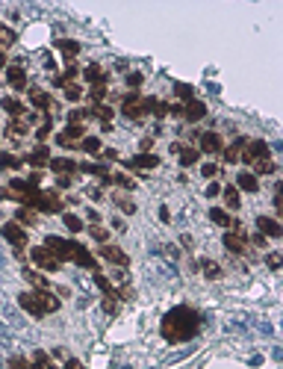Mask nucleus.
I'll use <instances>...</instances> for the list:
<instances>
[{"mask_svg":"<svg viewBox=\"0 0 283 369\" xmlns=\"http://www.w3.org/2000/svg\"><path fill=\"white\" fill-rule=\"evenodd\" d=\"M92 112L89 109H74V112H68V124H80L83 119H89Z\"/></svg>","mask_w":283,"mask_h":369,"instance_id":"obj_45","label":"nucleus"},{"mask_svg":"<svg viewBox=\"0 0 283 369\" xmlns=\"http://www.w3.org/2000/svg\"><path fill=\"white\" fill-rule=\"evenodd\" d=\"M71 257H74L77 266H83V269H94V272H97V260H94L92 254L83 248L80 242H71Z\"/></svg>","mask_w":283,"mask_h":369,"instance_id":"obj_10","label":"nucleus"},{"mask_svg":"<svg viewBox=\"0 0 283 369\" xmlns=\"http://www.w3.org/2000/svg\"><path fill=\"white\" fill-rule=\"evenodd\" d=\"M35 298H38V304H42V310H45V316L59 310V298L53 296V293H47V289H35Z\"/></svg>","mask_w":283,"mask_h":369,"instance_id":"obj_17","label":"nucleus"},{"mask_svg":"<svg viewBox=\"0 0 283 369\" xmlns=\"http://www.w3.org/2000/svg\"><path fill=\"white\" fill-rule=\"evenodd\" d=\"M15 30H12V27H6V24H0V50L3 48H12V45H15Z\"/></svg>","mask_w":283,"mask_h":369,"instance_id":"obj_31","label":"nucleus"},{"mask_svg":"<svg viewBox=\"0 0 283 369\" xmlns=\"http://www.w3.org/2000/svg\"><path fill=\"white\" fill-rule=\"evenodd\" d=\"M30 257H33V263L38 266V269H45V272H59V266H62L45 245H35V248L30 251Z\"/></svg>","mask_w":283,"mask_h":369,"instance_id":"obj_3","label":"nucleus"},{"mask_svg":"<svg viewBox=\"0 0 283 369\" xmlns=\"http://www.w3.org/2000/svg\"><path fill=\"white\" fill-rule=\"evenodd\" d=\"M65 227H68L71 234H80V230H83V222H80L74 213H65Z\"/></svg>","mask_w":283,"mask_h":369,"instance_id":"obj_41","label":"nucleus"},{"mask_svg":"<svg viewBox=\"0 0 283 369\" xmlns=\"http://www.w3.org/2000/svg\"><path fill=\"white\" fill-rule=\"evenodd\" d=\"M200 269H204V275H207V278H218V275H221L218 263H212V260H200Z\"/></svg>","mask_w":283,"mask_h":369,"instance_id":"obj_40","label":"nucleus"},{"mask_svg":"<svg viewBox=\"0 0 283 369\" xmlns=\"http://www.w3.org/2000/svg\"><path fill=\"white\" fill-rule=\"evenodd\" d=\"M80 148L86 151V154H100V148H104V145H100V139H97V136H83Z\"/></svg>","mask_w":283,"mask_h":369,"instance_id":"obj_30","label":"nucleus"},{"mask_svg":"<svg viewBox=\"0 0 283 369\" xmlns=\"http://www.w3.org/2000/svg\"><path fill=\"white\" fill-rule=\"evenodd\" d=\"M3 109L9 112L12 119H21V112H24V104L18 101V98H3Z\"/></svg>","mask_w":283,"mask_h":369,"instance_id":"obj_29","label":"nucleus"},{"mask_svg":"<svg viewBox=\"0 0 283 369\" xmlns=\"http://www.w3.org/2000/svg\"><path fill=\"white\" fill-rule=\"evenodd\" d=\"M257 234H262L266 239H277L283 234V227H280V222L277 219H271V216H257Z\"/></svg>","mask_w":283,"mask_h":369,"instance_id":"obj_9","label":"nucleus"},{"mask_svg":"<svg viewBox=\"0 0 283 369\" xmlns=\"http://www.w3.org/2000/svg\"><path fill=\"white\" fill-rule=\"evenodd\" d=\"M62 89H65V98H68V101H80V98H83L80 86H74V83H65V86H62Z\"/></svg>","mask_w":283,"mask_h":369,"instance_id":"obj_44","label":"nucleus"},{"mask_svg":"<svg viewBox=\"0 0 283 369\" xmlns=\"http://www.w3.org/2000/svg\"><path fill=\"white\" fill-rule=\"evenodd\" d=\"M0 237L6 239V242H12V245H15L18 251L27 245V230H24L18 222H6V225L0 227Z\"/></svg>","mask_w":283,"mask_h":369,"instance_id":"obj_4","label":"nucleus"},{"mask_svg":"<svg viewBox=\"0 0 283 369\" xmlns=\"http://www.w3.org/2000/svg\"><path fill=\"white\" fill-rule=\"evenodd\" d=\"M94 284L100 286V289H104L106 296H115V289H112V284H109V281H106V278H104L100 272H94Z\"/></svg>","mask_w":283,"mask_h":369,"instance_id":"obj_43","label":"nucleus"},{"mask_svg":"<svg viewBox=\"0 0 283 369\" xmlns=\"http://www.w3.org/2000/svg\"><path fill=\"white\" fill-rule=\"evenodd\" d=\"M221 195H224V204H227V210H239L242 198H239V189H236V186H221Z\"/></svg>","mask_w":283,"mask_h":369,"instance_id":"obj_21","label":"nucleus"},{"mask_svg":"<svg viewBox=\"0 0 283 369\" xmlns=\"http://www.w3.org/2000/svg\"><path fill=\"white\" fill-rule=\"evenodd\" d=\"M33 360H35V363H33V369H56L53 363H50V357H47V352H35V355H33Z\"/></svg>","mask_w":283,"mask_h":369,"instance_id":"obj_34","label":"nucleus"},{"mask_svg":"<svg viewBox=\"0 0 283 369\" xmlns=\"http://www.w3.org/2000/svg\"><path fill=\"white\" fill-rule=\"evenodd\" d=\"M200 174H204V178H215V174H218V166H215V163H204V166H200Z\"/></svg>","mask_w":283,"mask_h":369,"instance_id":"obj_49","label":"nucleus"},{"mask_svg":"<svg viewBox=\"0 0 283 369\" xmlns=\"http://www.w3.org/2000/svg\"><path fill=\"white\" fill-rule=\"evenodd\" d=\"M30 101L35 109H50V95H45L42 89H30Z\"/></svg>","mask_w":283,"mask_h":369,"instance_id":"obj_26","label":"nucleus"},{"mask_svg":"<svg viewBox=\"0 0 283 369\" xmlns=\"http://www.w3.org/2000/svg\"><path fill=\"white\" fill-rule=\"evenodd\" d=\"M83 77H86V80H89L92 86H94V83H106V74H104V68H100L97 62H92V65L83 71Z\"/></svg>","mask_w":283,"mask_h":369,"instance_id":"obj_23","label":"nucleus"},{"mask_svg":"<svg viewBox=\"0 0 283 369\" xmlns=\"http://www.w3.org/2000/svg\"><path fill=\"white\" fill-rule=\"evenodd\" d=\"M215 195H221V186H218V183L212 180L210 186H207V198H215Z\"/></svg>","mask_w":283,"mask_h":369,"instance_id":"obj_54","label":"nucleus"},{"mask_svg":"<svg viewBox=\"0 0 283 369\" xmlns=\"http://www.w3.org/2000/svg\"><path fill=\"white\" fill-rule=\"evenodd\" d=\"M115 204H118V207H121V210H124V213H136V204H133V201H130V198H118V195H115Z\"/></svg>","mask_w":283,"mask_h":369,"instance_id":"obj_46","label":"nucleus"},{"mask_svg":"<svg viewBox=\"0 0 283 369\" xmlns=\"http://www.w3.org/2000/svg\"><path fill=\"white\" fill-rule=\"evenodd\" d=\"M269 154H271V148L262 139H248L245 142V148H242V154H239V160H245V163H259V160H269Z\"/></svg>","mask_w":283,"mask_h":369,"instance_id":"obj_2","label":"nucleus"},{"mask_svg":"<svg viewBox=\"0 0 283 369\" xmlns=\"http://www.w3.org/2000/svg\"><path fill=\"white\" fill-rule=\"evenodd\" d=\"M210 222L212 225H221V227H233V219L227 216V210H218V207L210 210Z\"/></svg>","mask_w":283,"mask_h":369,"instance_id":"obj_25","label":"nucleus"},{"mask_svg":"<svg viewBox=\"0 0 283 369\" xmlns=\"http://www.w3.org/2000/svg\"><path fill=\"white\" fill-rule=\"evenodd\" d=\"M50 130H53V121H50V119H45V121H42V127L35 130V139H38V145H45V139L50 136Z\"/></svg>","mask_w":283,"mask_h":369,"instance_id":"obj_36","label":"nucleus"},{"mask_svg":"<svg viewBox=\"0 0 283 369\" xmlns=\"http://www.w3.org/2000/svg\"><path fill=\"white\" fill-rule=\"evenodd\" d=\"M89 112H92V115H97V119L104 121V124H109V119H112V109H109V107H104V104H97V107H92Z\"/></svg>","mask_w":283,"mask_h":369,"instance_id":"obj_38","label":"nucleus"},{"mask_svg":"<svg viewBox=\"0 0 283 369\" xmlns=\"http://www.w3.org/2000/svg\"><path fill=\"white\" fill-rule=\"evenodd\" d=\"M198 331H200V316L192 307H186V304L168 310L163 316V337L168 343H186Z\"/></svg>","mask_w":283,"mask_h":369,"instance_id":"obj_1","label":"nucleus"},{"mask_svg":"<svg viewBox=\"0 0 283 369\" xmlns=\"http://www.w3.org/2000/svg\"><path fill=\"white\" fill-rule=\"evenodd\" d=\"M159 222H171V213H168V207H159Z\"/></svg>","mask_w":283,"mask_h":369,"instance_id":"obj_56","label":"nucleus"},{"mask_svg":"<svg viewBox=\"0 0 283 369\" xmlns=\"http://www.w3.org/2000/svg\"><path fill=\"white\" fill-rule=\"evenodd\" d=\"M56 183L62 186V189H65V186H71V178H68V174H59V178H56Z\"/></svg>","mask_w":283,"mask_h":369,"instance_id":"obj_57","label":"nucleus"},{"mask_svg":"<svg viewBox=\"0 0 283 369\" xmlns=\"http://www.w3.org/2000/svg\"><path fill=\"white\" fill-rule=\"evenodd\" d=\"M27 133H30V127H27L24 119H12L9 121V136L12 139H21V136H27Z\"/></svg>","mask_w":283,"mask_h":369,"instance_id":"obj_28","label":"nucleus"},{"mask_svg":"<svg viewBox=\"0 0 283 369\" xmlns=\"http://www.w3.org/2000/svg\"><path fill=\"white\" fill-rule=\"evenodd\" d=\"M56 48L68 56V60H74L77 53H80V42H74V38H59L56 42Z\"/></svg>","mask_w":283,"mask_h":369,"instance_id":"obj_24","label":"nucleus"},{"mask_svg":"<svg viewBox=\"0 0 283 369\" xmlns=\"http://www.w3.org/2000/svg\"><path fill=\"white\" fill-rule=\"evenodd\" d=\"M151 145L153 139H141V154H151Z\"/></svg>","mask_w":283,"mask_h":369,"instance_id":"obj_58","label":"nucleus"},{"mask_svg":"<svg viewBox=\"0 0 283 369\" xmlns=\"http://www.w3.org/2000/svg\"><path fill=\"white\" fill-rule=\"evenodd\" d=\"M104 310L106 313H118V301L112 296H106V301H104Z\"/></svg>","mask_w":283,"mask_h":369,"instance_id":"obj_53","label":"nucleus"},{"mask_svg":"<svg viewBox=\"0 0 283 369\" xmlns=\"http://www.w3.org/2000/svg\"><path fill=\"white\" fill-rule=\"evenodd\" d=\"M18 304H21L33 319H42V316H45V310H42V304H38L35 293H21V296H18Z\"/></svg>","mask_w":283,"mask_h":369,"instance_id":"obj_11","label":"nucleus"},{"mask_svg":"<svg viewBox=\"0 0 283 369\" xmlns=\"http://www.w3.org/2000/svg\"><path fill=\"white\" fill-rule=\"evenodd\" d=\"M177 154H180V166H195L198 157H200V151L198 148H180Z\"/></svg>","mask_w":283,"mask_h":369,"instance_id":"obj_27","label":"nucleus"},{"mask_svg":"<svg viewBox=\"0 0 283 369\" xmlns=\"http://www.w3.org/2000/svg\"><path fill=\"white\" fill-rule=\"evenodd\" d=\"M15 222H18V225H33L35 222V210H30V207H21V210H18V213H15Z\"/></svg>","mask_w":283,"mask_h":369,"instance_id":"obj_33","label":"nucleus"},{"mask_svg":"<svg viewBox=\"0 0 283 369\" xmlns=\"http://www.w3.org/2000/svg\"><path fill=\"white\" fill-rule=\"evenodd\" d=\"M47 166H50V171H56V174H74V171H77V163H74V160H71V157H56V160H50V163H47Z\"/></svg>","mask_w":283,"mask_h":369,"instance_id":"obj_18","label":"nucleus"},{"mask_svg":"<svg viewBox=\"0 0 283 369\" xmlns=\"http://www.w3.org/2000/svg\"><path fill=\"white\" fill-rule=\"evenodd\" d=\"M236 183H239V189H245V192H259V180L254 171H242V174L236 178Z\"/></svg>","mask_w":283,"mask_h":369,"instance_id":"obj_20","label":"nucleus"},{"mask_svg":"<svg viewBox=\"0 0 283 369\" xmlns=\"http://www.w3.org/2000/svg\"><path fill=\"white\" fill-rule=\"evenodd\" d=\"M33 210H42V213H59V210H62V198H59L56 192H38Z\"/></svg>","mask_w":283,"mask_h":369,"instance_id":"obj_5","label":"nucleus"},{"mask_svg":"<svg viewBox=\"0 0 283 369\" xmlns=\"http://www.w3.org/2000/svg\"><path fill=\"white\" fill-rule=\"evenodd\" d=\"M24 163H30V166H35V168H45L47 163H50V154H47V148H45V145H38L33 154H27V157H24Z\"/></svg>","mask_w":283,"mask_h":369,"instance_id":"obj_19","label":"nucleus"},{"mask_svg":"<svg viewBox=\"0 0 283 369\" xmlns=\"http://www.w3.org/2000/svg\"><path fill=\"white\" fill-rule=\"evenodd\" d=\"M204 115H207V104L204 101H189L183 107V119L186 121H200Z\"/></svg>","mask_w":283,"mask_h":369,"instance_id":"obj_16","label":"nucleus"},{"mask_svg":"<svg viewBox=\"0 0 283 369\" xmlns=\"http://www.w3.org/2000/svg\"><path fill=\"white\" fill-rule=\"evenodd\" d=\"M6 80H9V86H12V89H18V92L27 86V71H24L21 62H15V65L6 68Z\"/></svg>","mask_w":283,"mask_h":369,"instance_id":"obj_14","label":"nucleus"},{"mask_svg":"<svg viewBox=\"0 0 283 369\" xmlns=\"http://www.w3.org/2000/svg\"><path fill=\"white\" fill-rule=\"evenodd\" d=\"M89 198H94V201H100L104 195H100V189H89Z\"/></svg>","mask_w":283,"mask_h":369,"instance_id":"obj_61","label":"nucleus"},{"mask_svg":"<svg viewBox=\"0 0 283 369\" xmlns=\"http://www.w3.org/2000/svg\"><path fill=\"white\" fill-rule=\"evenodd\" d=\"M89 222H92V225H100V213H94L92 210V213H89Z\"/></svg>","mask_w":283,"mask_h":369,"instance_id":"obj_60","label":"nucleus"},{"mask_svg":"<svg viewBox=\"0 0 283 369\" xmlns=\"http://www.w3.org/2000/svg\"><path fill=\"white\" fill-rule=\"evenodd\" d=\"M254 245H259V248H266V237H262V234H257V237H254Z\"/></svg>","mask_w":283,"mask_h":369,"instance_id":"obj_59","label":"nucleus"},{"mask_svg":"<svg viewBox=\"0 0 283 369\" xmlns=\"http://www.w3.org/2000/svg\"><path fill=\"white\" fill-rule=\"evenodd\" d=\"M245 142H248L245 136H239L233 145H227V148H224V160H227V163H236L239 154H242V148H245Z\"/></svg>","mask_w":283,"mask_h":369,"instance_id":"obj_22","label":"nucleus"},{"mask_svg":"<svg viewBox=\"0 0 283 369\" xmlns=\"http://www.w3.org/2000/svg\"><path fill=\"white\" fill-rule=\"evenodd\" d=\"M280 260H283V257L277 254V251H271L269 257H266V263H269V269H280Z\"/></svg>","mask_w":283,"mask_h":369,"instance_id":"obj_52","label":"nucleus"},{"mask_svg":"<svg viewBox=\"0 0 283 369\" xmlns=\"http://www.w3.org/2000/svg\"><path fill=\"white\" fill-rule=\"evenodd\" d=\"M24 160H18L15 154H0V168H21Z\"/></svg>","mask_w":283,"mask_h":369,"instance_id":"obj_35","label":"nucleus"},{"mask_svg":"<svg viewBox=\"0 0 283 369\" xmlns=\"http://www.w3.org/2000/svg\"><path fill=\"white\" fill-rule=\"evenodd\" d=\"M89 98H92L94 107H97V104H100V101L106 98V83H94V86H92V92H89Z\"/></svg>","mask_w":283,"mask_h":369,"instance_id":"obj_39","label":"nucleus"},{"mask_svg":"<svg viewBox=\"0 0 283 369\" xmlns=\"http://www.w3.org/2000/svg\"><path fill=\"white\" fill-rule=\"evenodd\" d=\"M174 95L189 104V101H195V89H192L189 83H174Z\"/></svg>","mask_w":283,"mask_h":369,"instance_id":"obj_32","label":"nucleus"},{"mask_svg":"<svg viewBox=\"0 0 283 369\" xmlns=\"http://www.w3.org/2000/svg\"><path fill=\"white\" fill-rule=\"evenodd\" d=\"M112 183H118V186H124V189H133V180H130L127 174H112Z\"/></svg>","mask_w":283,"mask_h":369,"instance_id":"obj_50","label":"nucleus"},{"mask_svg":"<svg viewBox=\"0 0 283 369\" xmlns=\"http://www.w3.org/2000/svg\"><path fill=\"white\" fill-rule=\"evenodd\" d=\"M45 248L50 251L59 263L65 260V257H71V242H65L62 237H45Z\"/></svg>","mask_w":283,"mask_h":369,"instance_id":"obj_8","label":"nucleus"},{"mask_svg":"<svg viewBox=\"0 0 283 369\" xmlns=\"http://www.w3.org/2000/svg\"><path fill=\"white\" fill-rule=\"evenodd\" d=\"M198 142H200V145H198V151H204V154H221V151H224L221 136H218V133H212V130L200 133Z\"/></svg>","mask_w":283,"mask_h":369,"instance_id":"obj_7","label":"nucleus"},{"mask_svg":"<svg viewBox=\"0 0 283 369\" xmlns=\"http://www.w3.org/2000/svg\"><path fill=\"white\" fill-rule=\"evenodd\" d=\"M100 257H104V260H109V263H115V266H121V269H124V266H130V257H127V254H124L121 248H115V245H109V242H106V245H100Z\"/></svg>","mask_w":283,"mask_h":369,"instance_id":"obj_12","label":"nucleus"},{"mask_svg":"<svg viewBox=\"0 0 283 369\" xmlns=\"http://www.w3.org/2000/svg\"><path fill=\"white\" fill-rule=\"evenodd\" d=\"M245 234L239 230V225H236V234L230 230V234H224V248L227 251H233V254H245Z\"/></svg>","mask_w":283,"mask_h":369,"instance_id":"obj_13","label":"nucleus"},{"mask_svg":"<svg viewBox=\"0 0 283 369\" xmlns=\"http://www.w3.org/2000/svg\"><path fill=\"white\" fill-rule=\"evenodd\" d=\"M0 68H6V50H0Z\"/></svg>","mask_w":283,"mask_h":369,"instance_id":"obj_62","label":"nucleus"},{"mask_svg":"<svg viewBox=\"0 0 283 369\" xmlns=\"http://www.w3.org/2000/svg\"><path fill=\"white\" fill-rule=\"evenodd\" d=\"M121 112H124V119H130V121L145 119V109H141V98H139V95H127L124 101H121Z\"/></svg>","mask_w":283,"mask_h":369,"instance_id":"obj_6","label":"nucleus"},{"mask_svg":"<svg viewBox=\"0 0 283 369\" xmlns=\"http://www.w3.org/2000/svg\"><path fill=\"white\" fill-rule=\"evenodd\" d=\"M156 166H159V157H156V154H136L127 163V168H133V171H141V168H156Z\"/></svg>","mask_w":283,"mask_h":369,"instance_id":"obj_15","label":"nucleus"},{"mask_svg":"<svg viewBox=\"0 0 283 369\" xmlns=\"http://www.w3.org/2000/svg\"><path fill=\"white\" fill-rule=\"evenodd\" d=\"M65 369H83V363L80 360H74V357H68V360H65Z\"/></svg>","mask_w":283,"mask_h":369,"instance_id":"obj_55","label":"nucleus"},{"mask_svg":"<svg viewBox=\"0 0 283 369\" xmlns=\"http://www.w3.org/2000/svg\"><path fill=\"white\" fill-rule=\"evenodd\" d=\"M254 171H257V174H274L277 166H274L271 160H259V163H254Z\"/></svg>","mask_w":283,"mask_h":369,"instance_id":"obj_37","label":"nucleus"},{"mask_svg":"<svg viewBox=\"0 0 283 369\" xmlns=\"http://www.w3.org/2000/svg\"><path fill=\"white\" fill-rule=\"evenodd\" d=\"M9 369H30V363H27V360H24V357H9Z\"/></svg>","mask_w":283,"mask_h":369,"instance_id":"obj_51","label":"nucleus"},{"mask_svg":"<svg viewBox=\"0 0 283 369\" xmlns=\"http://www.w3.org/2000/svg\"><path fill=\"white\" fill-rule=\"evenodd\" d=\"M141 80H145V77H141L139 71H130V74H127V86H130V89H139Z\"/></svg>","mask_w":283,"mask_h":369,"instance_id":"obj_47","label":"nucleus"},{"mask_svg":"<svg viewBox=\"0 0 283 369\" xmlns=\"http://www.w3.org/2000/svg\"><path fill=\"white\" fill-rule=\"evenodd\" d=\"M62 133L68 136L71 142H77V139H83V133H86V130H83V124H68V127H65Z\"/></svg>","mask_w":283,"mask_h":369,"instance_id":"obj_42","label":"nucleus"},{"mask_svg":"<svg viewBox=\"0 0 283 369\" xmlns=\"http://www.w3.org/2000/svg\"><path fill=\"white\" fill-rule=\"evenodd\" d=\"M92 237L100 242V245H106V239H109V234H106L104 227H97V225H92Z\"/></svg>","mask_w":283,"mask_h":369,"instance_id":"obj_48","label":"nucleus"}]
</instances>
